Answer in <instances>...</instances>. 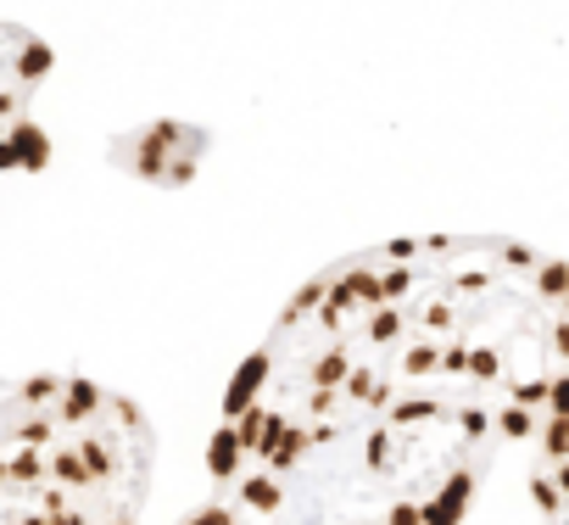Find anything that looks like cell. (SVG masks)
Instances as JSON below:
<instances>
[{
	"label": "cell",
	"mask_w": 569,
	"mask_h": 525,
	"mask_svg": "<svg viewBox=\"0 0 569 525\" xmlns=\"http://www.w3.org/2000/svg\"><path fill=\"white\" fill-rule=\"evenodd\" d=\"M207 157V135L201 129H184V123H151L140 135H123L112 146V162L140 174V179H157V185H184Z\"/></svg>",
	"instance_id": "3957f363"
},
{
	"label": "cell",
	"mask_w": 569,
	"mask_h": 525,
	"mask_svg": "<svg viewBox=\"0 0 569 525\" xmlns=\"http://www.w3.org/2000/svg\"><path fill=\"white\" fill-rule=\"evenodd\" d=\"M151 464V419L84 375L0 397V525H140Z\"/></svg>",
	"instance_id": "7a4b0ae2"
},
{
	"label": "cell",
	"mask_w": 569,
	"mask_h": 525,
	"mask_svg": "<svg viewBox=\"0 0 569 525\" xmlns=\"http://www.w3.org/2000/svg\"><path fill=\"white\" fill-rule=\"evenodd\" d=\"M530 497L547 525H569V425L552 430L541 447H530Z\"/></svg>",
	"instance_id": "277c9868"
},
{
	"label": "cell",
	"mask_w": 569,
	"mask_h": 525,
	"mask_svg": "<svg viewBox=\"0 0 569 525\" xmlns=\"http://www.w3.org/2000/svg\"><path fill=\"white\" fill-rule=\"evenodd\" d=\"M397 408L541 447L569 425V262L508 235H402L291 303Z\"/></svg>",
	"instance_id": "6da1fadb"
}]
</instances>
